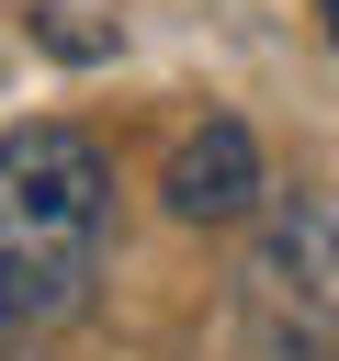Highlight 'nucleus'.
<instances>
[{
	"label": "nucleus",
	"instance_id": "20e7f679",
	"mask_svg": "<svg viewBox=\"0 0 339 361\" xmlns=\"http://www.w3.org/2000/svg\"><path fill=\"white\" fill-rule=\"evenodd\" d=\"M316 11H328V34H339V0H316Z\"/></svg>",
	"mask_w": 339,
	"mask_h": 361
},
{
	"label": "nucleus",
	"instance_id": "f03ea898",
	"mask_svg": "<svg viewBox=\"0 0 339 361\" xmlns=\"http://www.w3.org/2000/svg\"><path fill=\"white\" fill-rule=\"evenodd\" d=\"M249 305L282 350H339V203H282L249 248Z\"/></svg>",
	"mask_w": 339,
	"mask_h": 361
},
{
	"label": "nucleus",
	"instance_id": "f257e3e1",
	"mask_svg": "<svg viewBox=\"0 0 339 361\" xmlns=\"http://www.w3.org/2000/svg\"><path fill=\"white\" fill-rule=\"evenodd\" d=\"M113 237V169L79 124H23L0 135V350L68 327L102 282Z\"/></svg>",
	"mask_w": 339,
	"mask_h": 361
},
{
	"label": "nucleus",
	"instance_id": "7ed1b4c3",
	"mask_svg": "<svg viewBox=\"0 0 339 361\" xmlns=\"http://www.w3.org/2000/svg\"><path fill=\"white\" fill-rule=\"evenodd\" d=\"M170 214L181 226H237L249 203H260V147H249V124L237 113H215V124H192L181 147H170Z\"/></svg>",
	"mask_w": 339,
	"mask_h": 361
}]
</instances>
